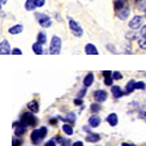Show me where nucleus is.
<instances>
[{
    "instance_id": "f03ea898",
    "label": "nucleus",
    "mask_w": 146,
    "mask_h": 146,
    "mask_svg": "<svg viewBox=\"0 0 146 146\" xmlns=\"http://www.w3.org/2000/svg\"><path fill=\"white\" fill-rule=\"evenodd\" d=\"M47 134V128H39V129H35V131L31 133V141L33 143H39L42 141V138H44V136Z\"/></svg>"
},
{
    "instance_id": "aec40b11",
    "label": "nucleus",
    "mask_w": 146,
    "mask_h": 146,
    "mask_svg": "<svg viewBox=\"0 0 146 146\" xmlns=\"http://www.w3.org/2000/svg\"><path fill=\"white\" fill-rule=\"evenodd\" d=\"M112 94L115 95L116 98L123 97V91H121V89H120V86H112Z\"/></svg>"
},
{
    "instance_id": "a878e982",
    "label": "nucleus",
    "mask_w": 146,
    "mask_h": 146,
    "mask_svg": "<svg viewBox=\"0 0 146 146\" xmlns=\"http://www.w3.org/2000/svg\"><path fill=\"white\" fill-rule=\"evenodd\" d=\"M137 8L141 11H146V0H137Z\"/></svg>"
},
{
    "instance_id": "f8f14e48",
    "label": "nucleus",
    "mask_w": 146,
    "mask_h": 146,
    "mask_svg": "<svg viewBox=\"0 0 146 146\" xmlns=\"http://www.w3.org/2000/svg\"><path fill=\"white\" fill-rule=\"evenodd\" d=\"M22 30H24V26L22 25H15V26L9 27V34H13V35H16V34H20L22 33Z\"/></svg>"
},
{
    "instance_id": "37998d69",
    "label": "nucleus",
    "mask_w": 146,
    "mask_h": 146,
    "mask_svg": "<svg viewBox=\"0 0 146 146\" xmlns=\"http://www.w3.org/2000/svg\"><path fill=\"white\" fill-rule=\"evenodd\" d=\"M145 17H146V11H145Z\"/></svg>"
},
{
    "instance_id": "9b49d317",
    "label": "nucleus",
    "mask_w": 146,
    "mask_h": 146,
    "mask_svg": "<svg viewBox=\"0 0 146 146\" xmlns=\"http://www.w3.org/2000/svg\"><path fill=\"white\" fill-rule=\"evenodd\" d=\"M85 52L86 55H98V50L93 43H88L85 46Z\"/></svg>"
},
{
    "instance_id": "ea45409f",
    "label": "nucleus",
    "mask_w": 146,
    "mask_h": 146,
    "mask_svg": "<svg viewBox=\"0 0 146 146\" xmlns=\"http://www.w3.org/2000/svg\"><path fill=\"white\" fill-rule=\"evenodd\" d=\"M74 103H76V104H81V103H82L81 98H80V99H74Z\"/></svg>"
},
{
    "instance_id": "7ed1b4c3",
    "label": "nucleus",
    "mask_w": 146,
    "mask_h": 146,
    "mask_svg": "<svg viewBox=\"0 0 146 146\" xmlns=\"http://www.w3.org/2000/svg\"><path fill=\"white\" fill-rule=\"evenodd\" d=\"M20 121L25 124L26 127H33L36 124V119L34 117V113H24L20 119Z\"/></svg>"
},
{
    "instance_id": "c756f323",
    "label": "nucleus",
    "mask_w": 146,
    "mask_h": 146,
    "mask_svg": "<svg viewBox=\"0 0 146 146\" xmlns=\"http://www.w3.org/2000/svg\"><path fill=\"white\" fill-rule=\"evenodd\" d=\"M112 78H113V80H121V78H123L121 73H120V72H113V73H112Z\"/></svg>"
},
{
    "instance_id": "1a4fd4ad",
    "label": "nucleus",
    "mask_w": 146,
    "mask_h": 146,
    "mask_svg": "<svg viewBox=\"0 0 146 146\" xmlns=\"http://www.w3.org/2000/svg\"><path fill=\"white\" fill-rule=\"evenodd\" d=\"M0 48H1V55H8L11 54V46L7 39H3L0 43Z\"/></svg>"
},
{
    "instance_id": "7c9ffc66",
    "label": "nucleus",
    "mask_w": 146,
    "mask_h": 146,
    "mask_svg": "<svg viewBox=\"0 0 146 146\" xmlns=\"http://www.w3.org/2000/svg\"><path fill=\"white\" fill-rule=\"evenodd\" d=\"M34 1H35L36 8H40V7H43V5H44V3H46V0H34Z\"/></svg>"
},
{
    "instance_id": "ddd939ff",
    "label": "nucleus",
    "mask_w": 146,
    "mask_h": 146,
    "mask_svg": "<svg viewBox=\"0 0 146 146\" xmlns=\"http://www.w3.org/2000/svg\"><path fill=\"white\" fill-rule=\"evenodd\" d=\"M107 121L110 123V125H112V127L117 125V115L116 113H110L107 116Z\"/></svg>"
},
{
    "instance_id": "a19ab883",
    "label": "nucleus",
    "mask_w": 146,
    "mask_h": 146,
    "mask_svg": "<svg viewBox=\"0 0 146 146\" xmlns=\"http://www.w3.org/2000/svg\"><path fill=\"white\" fill-rule=\"evenodd\" d=\"M121 146H136V145H133V143H128V142H124Z\"/></svg>"
},
{
    "instance_id": "c85d7f7f",
    "label": "nucleus",
    "mask_w": 146,
    "mask_h": 146,
    "mask_svg": "<svg viewBox=\"0 0 146 146\" xmlns=\"http://www.w3.org/2000/svg\"><path fill=\"white\" fill-rule=\"evenodd\" d=\"M91 111H93V112H98V111H99V110H100V106H99V104H97V103H93V104H91Z\"/></svg>"
},
{
    "instance_id": "2f4dec72",
    "label": "nucleus",
    "mask_w": 146,
    "mask_h": 146,
    "mask_svg": "<svg viewBox=\"0 0 146 146\" xmlns=\"http://www.w3.org/2000/svg\"><path fill=\"white\" fill-rule=\"evenodd\" d=\"M112 77H106V78H104V84H106V85H108V86H111L112 85Z\"/></svg>"
},
{
    "instance_id": "f257e3e1",
    "label": "nucleus",
    "mask_w": 146,
    "mask_h": 146,
    "mask_svg": "<svg viewBox=\"0 0 146 146\" xmlns=\"http://www.w3.org/2000/svg\"><path fill=\"white\" fill-rule=\"evenodd\" d=\"M60 50H61V39L59 36L54 35L51 39V44H50V54L58 55L60 54Z\"/></svg>"
},
{
    "instance_id": "79ce46f5",
    "label": "nucleus",
    "mask_w": 146,
    "mask_h": 146,
    "mask_svg": "<svg viewBox=\"0 0 146 146\" xmlns=\"http://www.w3.org/2000/svg\"><path fill=\"white\" fill-rule=\"evenodd\" d=\"M0 3H1V5H3V4L7 3V0H0Z\"/></svg>"
},
{
    "instance_id": "4be33fe9",
    "label": "nucleus",
    "mask_w": 146,
    "mask_h": 146,
    "mask_svg": "<svg viewBox=\"0 0 146 146\" xmlns=\"http://www.w3.org/2000/svg\"><path fill=\"white\" fill-rule=\"evenodd\" d=\"M63 131L65 134H68V136H70V134L73 133V129H72V125L70 124H64L63 125Z\"/></svg>"
},
{
    "instance_id": "cd10ccee",
    "label": "nucleus",
    "mask_w": 146,
    "mask_h": 146,
    "mask_svg": "<svg viewBox=\"0 0 146 146\" xmlns=\"http://www.w3.org/2000/svg\"><path fill=\"white\" fill-rule=\"evenodd\" d=\"M138 44H140V47L142 50H146V38H141V39H138Z\"/></svg>"
},
{
    "instance_id": "58836bf2",
    "label": "nucleus",
    "mask_w": 146,
    "mask_h": 146,
    "mask_svg": "<svg viewBox=\"0 0 146 146\" xmlns=\"http://www.w3.org/2000/svg\"><path fill=\"white\" fill-rule=\"evenodd\" d=\"M73 146H84V143H82L81 141H77V142L73 143Z\"/></svg>"
},
{
    "instance_id": "39448f33",
    "label": "nucleus",
    "mask_w": 146,
    "mask_h": 146,
    "mask_svg": "<svg viewBox=\"0 0 146 146\" xmlns=\"http://www.w3.org/2000/svg\"><path fill=\"white\" fill-rule=\"evenodd\" d=\"M69 27H70V30H72V33L76 36H81L82 34H84L82 27L80 26L78 22H76L74 20H69Z\"/></svg>"
},
{
    "instance_id": "4c0bfd02",
    "label": "nucleus",
    "mask_w": 146,
    "mask_h": 146,
    "mask_svg": "<svg viewBox=\"0 0 146 146\" xmlns=\"http://www.w3.org/2000/svg\"><path fill=\"white\" fill-rule=\"evenodd\" d=\"M103 74H104V77H111V74H112V73L110 72V70H104Z\"/></svg>"
},
{
    "instance_id": "a211bd4d",
    "label": "nucleus",
    "mask_w": 146,
    "mask_h": 146,
    "mask_svg": "<svg viewBox=\"0 0 146 146\" xmlns=\"http://www.w3.org/2000/svg\"><path fill=\"white\" fill-rule=\"evenodd\" d=\"M134 89H136V82H134V81H129L127 85H125V91H127L128 94H129V93H132Z\"/></svg>"
},
{
    "instance_id": "bb28decb",
    "label": "nucleus",
    "mask_w": 146,
    "mask_h": 146,
    "mask_svg": "<svg viewBox=\"0 0 146 146\" xmlns=\"http://www.w3.org/2000/svg\"><path fill=\"white\" fill-rule=\"evenodd\" d=\"M64 120H65V121H69L70 124H73V123L76 121V117H74V115H73V113H69L67 117H64Z\"/></svg>"
},
{
    "instance_id": "dca6fc26",
    "label": "nucleus",
    "mask_w": 146,
    "mask_h": 146,
    "mask_svg": "<svg viewBox=\"0 0 146 146\" xmlns=\"http://www.w3.org/2000/svg\"><path fill=\"white\" fill-rule=\"evenodd\" d=\"M93 81H94V76H93L91 73H89L88 76L84 78V85H85V88H89V86H91Z\"/></svg>"
},
{
    "instance_id": "6e6552de",
    "label": "nucleus",
    "mask_w": 146,
    "mask_h": 146,
    "mask_svg": "<svg viewBox=\"0 0 146 146\" xmlns=\"http://www.w3.org/2000/svg\"><path fill=\"white\" fill-rule=\"evenodd\" d=\"M129 7L128 5H125V7H123L121 9H119V11H116V15H117V17L120 18V20H125V18L129 16Z\"/></svg>"
},
{
    "instance_id": "c03bdc74",
    "label": "nucleus",
    "mask_w": 146,
    "mask_h": 146,
    "mask_svg": "<svg viewBox=\"0 0 146 146\" xmlns=\"http://www.w3.org/2000/svg\"><path fill=\"white\" fill-rule=\"evenodd\" d=\"M143 115H145V116H146V112H145V113H143Z\"/></svg>"
},
{
    "instance_id": "b1692460",
    "label": "nucleus",
    "mask_w": 146,
    "mask_h": 146,
    "mask_svg": "<svg viewBox=\"0 0 146 146\" xmlns=\"http://www.w3.org/2000/svg\"><path fill=\"white\" fill-rule=\"evenodd\" d=\"M125 5H127L125 0H116V1H115V9H116V11L121 9L123 7H125Z\"/></svg>"
},
{
    "instance_id": "72a5a7b5",
    "label": "nucleus",
    "mask_w": 146,
    "mask_h": 146,
    "mask_svg": "<svg viewBox=\"0 0 146 146\" xmlns=\"http://www.w3.org/2000/svg\"><path fill=\"white\" fill-rule=\"evenodd\" d=\"M22 143V141L20 140V138H15L13 140V143H12V146H20Z\"/></svg>"
},
{
    "instance_id": "20e7f679",
    "label": "nucleus",
    "mask_w": 146,
    "mask_h": 146,
    "mask_svg": "<svg viewBox=\"0 0 146 146\" xmlns=\"http://www.w3.org/2000/svg\"><path fill=\"white\" fill-rule=\"evenodd\" d=\"M36 20H38L40 26H43V27H50L52 24L51 18H50L47 15H43V13H36Z\"/></svg>"
},
{
    "instance_id": "9d476101",
    "label": "nucleus",
    "mask_w": 146,
    "mask_h": 146,
    "mask_svg": "<svg viewBox=\"0 0 146 146\" xmlns=\"http://www.w3.org/2000/svg\"><path fill=\"white\" fill-rule=\"evenodd\" d=\"M94 98L97 102H104L107 99V93L104 90H97L94 93Z\"/></svg>"
},
{
    "instance_id": "6ab92c4d",
    "label": "nucleus",
    "mask_w": 146,
    "mask_h": 146,
    "mask_svg": "<svg viewBox=\"0 0 146 146\" xmlns=\"http://www.w3.org/2000/svg\"><path fill=\"white\" fill-rule=\"evenodd\" d=\"M25 8H26V11H34V8H36L35 1H34V0H26Z\"/></svg>"
},
{
    "instance_id": "f704fd0d",
    "label": "nucleus",
    "mask_w": 146,
    "mask_h": 146,
    "mask_svg": "<svg viewBox=\"0 0 146 146\" xmlns=\"http://www.w3.org/2000/svg\"><path fill=\"white\" fill-rule=\"evenodd\" d=\"M44 146H56V141H55V140H51V141H48V142H46Z\"/></svg>"
},
{
    "instance_id": "2eb2a0df",
    "label": "nucleus",
    "mask_w": 146,
    "mask_h": 146,
    "mask_svg": "<svg viewBox=\"0 0 146 146\" xmlns=\"http://www.w3.org/2000/svg\"><path fill=\"white\" fill-rule=\"evenodd\" d=\"M31 48H33V51L35 52L36 55H42L43 54V47L42 44H40L39 42H35L33 46H31Z\"/></svg>"
},
{
    "instance_id": "f3484780",
    "label": "nucleus",
    "mask_w": 146,
    "mask_h": 146,
    "mask_svg": "<svg viewBox=\"0 0 146 146\" xmlns=\"http://www.w3.org/2000/svg\"><path fill=\"white\" fill-rule=\"evenodd\" d=\"M89 124H90L91 127H98V125L100 124V119L98 117V116H91V117L89 119Z\"/></svg>"
},
{
    "instance_id": "c9c22d12",
    "label": "nucleus",
    "mask_w": 146,
    "mask_h": 146,
    "mask_svg": "<svg viewBox=\"0 0 146 146\" xmlns=\"http://www.w3.org/2000/svg\"><path fill=\"white\" fill-rule=\"evenodd\" d=\"M141 36L146 38V26H142V29H141Z\"/></svg>"
},
{
    "instance_id": "e433bc0d",
    "label": "nucleus",
    "mask_w": 146,
    "mask_h": 146,
    "mask_svg": "<svg viewBox=\"0 0 146 146\" xmlns=\"http://www.w3.org/2000/svg\"><path fill=\"white\" fill-rule=\"evenodd\" d=\"M12 54H13V55H21L22 52H21V50H18V48H15V50H13V51H12Z\"/></svg>"
},
{
    "instance_id": "0eeeda50",
    "label": "nucleus",
    "mask_w": 146,
    "mask_h": 146,
    "mask_svg": "<svg viewBox=\"0 0 146 146\" xmlns=\"http://www.w3.org/2000/svg\"><path fill=\"white\" fill-rule=\"evenodd\" d=\"M141 24H142V17L141 16H134L129 22V27L131 29H138L141 26Z\"/></svg>"
},
{
    "instance_id": "393cba45",
    "label": "nucleus",
    "mask_w": 146,
    "mask_h": 146,
    "mask_svg": "<svg viewBox=\"0 0 146 146\" xmlns=\"http://www.w3.org/2000/svg\"><path fill=\"white\" fill-rule=\"evenodd\" d=\"M56 141H59V142L61 143V146H70V141L68 140V138H65V140H64V138H61V137H56Z\"/></svg>"
},
{
    "instance_id": "473e14b6",
    "label": "nucleus",
    "mask_w": 146,
    "mask_h": 146,
    "mask_svg": "<svg viewBox=\"0 0 146 146\" xmlns=\"http://www.w3.org/2000/svg\"><path fill=\"white\" fill-rule=\"evenodd\" d=\"M136 89H145V82H136Z\"/></svg>"
},
{
    "instance_id": "4468645a",
    "label": "nucleus",
    "mask_w": 146,
    "mask_h": 146,
    "mask_svg": "<svg viewBox=\"0 0 146 146\" xmlns=\"http://www.w3.org/2000/svg\"><path fill=\"white\" fill-rule=\"evenodd\" d=\"M27 108L30 110L31 112H34V113H36L38 111H39V107H38V103H36L35 100H31V102H29V103H27Z\"/></svg>"
},
{
    "instance_id": "423d86ee",
    "label": "nucleus",
    "mask_w": 146,
    "mask_h": 146,
    "mask_svg": "<svg viewBox=\"0 0 146 146\" xmlns=\"http://www.w3.org/2000/svg\"><path fill=\"white\" fill-rule=\"evenodd\" d=\"M26 132V125L22 124L21 121H18V123H15V134L17 137L22 136V134Z\"/></svg>"
},
{
    "instance_id": "412c9836",
    "label": "nucleus",
    "mask_w": 146,
    "mask_h": 146,
    "mask_svg": "<svg viewBox=\"0 0 146 146\" xmlns=\"http://www.w3.org/2000/svg\"><path fill=\"white\" fill-rule=\"evenodd\" d=\"M86 141H89V142H98L99 141V136L95 133H90L86 137Z\"/></svg>"
},
{
    "instance_id": "5701e85b",
    "label": "nucleus",
    "mask_w": 146,
    "mask_h": 146,
    "mask_svg": "<svg viewBox=\"0 0 146 146\" xmlns=\"http://www.w3.org/2000/svg\"><path fill=\"white\" fill-rule=\"evenodd\" d=\"M46 40H47V36H46V34L42 33V31H40V33H38V40H36V42H39L40 44H44Z\"/></svg>"
}]
</instances>
